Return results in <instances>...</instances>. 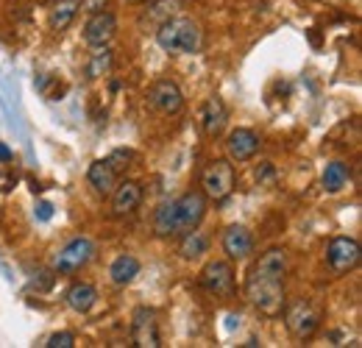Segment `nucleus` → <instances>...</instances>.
Here are the masks:
<instances>
[{"label": "nucleus", "instance_id": "f03ea898", "mask_svg": "<svg viewBox=\"0 0 362 348\" xmlns=\"http://www.w3.org/2000/svg\"><path fill=\"white\" fill-rule=\"evenodd\" d=\"M156 45L165 53H198L204 45V31L189 17H170L156 28Z\"/></svg>", "mask_w": 362, "mask_h": 348}, {"label": "nucleus", "instance_id": "423d86ee", "mask_svg": "<svg viewBox=\"0 0 362 348\" xmlns=\"http://www.w3.org/2000/svg\"><path fill=\"white\" fill-rule=\"evenodd\" d=\"M95 260V243L90 237H73L64 248L56 251L53 257V270L56 273H76L81 267H87Z\"/></svg>", "mask_w": 362, "mask_h": 348}, {"label": "nucleus", "instance_id": "393cba45", "mask_svg": "<svg viewBox=\"0 0 362 348\" xmlns=\"http://www.w3.org/2000/svg\"><path fill=\"white\" fill-rule=\"evenodd\" d=\"M106 159H109V165H112L117 173H123V170L132 165V159H134V151H129V148H117V151H112Z\"/></svg>", "mask_w": 362, "mask_h": 348}, {"label": "nucleus", "instance_id": "7ed1b4c3", "mask_svg": "<svg viewBox=\"0 0 362 348\" xmlns=\"http://www.w3.org/2000/svg\"><path fill=\"white\" fill-rule=\"evenodd\" d=\"M237 187V173L228 159H212L201 173V192L212 204H223Z\"/></svg>", "mask_w": 362, "mask_h": 348}, {"label": "nucleus", "instance_id": "cd10ccee", "mask_svg": "<svg viewBox=\"0 0 362 348\" xmlns=\"http://www.w3.org/2000/svg\"><path fill=\"white\" fill-rule=\"evenodd\" d=\"M106 6H109V0H81V8H84V11H90V14L103 11Z\"/></svg>", "mask_w": 362, "mask_h": 348}, {"label": "nucleus", "instance_id": "39448f33", "mask_svg": "<svg viewBox=\"0 0 362 348\" xmlns=\"http://www.w3.org/2000/svg\"><path fill=\"white\" fill-rule=\"evenodd\" d=\"M284 323H287V332L296 340H310L320 329V312L307 298H298V301H293V304L287 306Z\"/></svg>", "mask_w": 362, "mask_h": 348}, {"label": "nucleus", "instance_id": "5701e85b", "mask_svg": "<svg viewBox=\"0 0 362 348\" xmlns=\"http://www.w3.org/2000/svg\"><path fill=\"white\" fill-rule=\"evenodd\" d=\"M151 3V11H148V20H153V23H165V20H170V17H176L181 8V0H148Z\"/></svg>", "mask_w": 362, "mask_h": 348}, {"label": "nucleus", "instance_id": "0eeeda50", "mask_svg": "<svg viewBox=\"0 0 362 348\" xmlns=\"http://www.w3.org/2000/svg\"><path fill=\"white\" fill-rule=\"evenodd\" d=\"M326 265L334 276H346L360 265V243L354 237H332L326 245Z\"/></svg>", "mask_w": 362, "mask_h": 348}, {"label": "nucleus", "instance_id": "20e7f679", "mask_svg": "<svg viewBox=\"0 0 362 348\" xmlns=\"http://www.w3.org/2000/svg\"><path fill=\"white\" fill-rule=\"evenodd\" d=\"M198 284L218 298H231L234 296V267L228 260H212L206 262L198 273Z\"/></svg>", "mask_w": 362, "mask_h": 348}, {"label": "nucleus", "instance_id": "bb28decb", "mask_svg": "<svg viewBox=\"0 0 362 348\" xmlns=\"http://www.w3.org/2000/svg\"><path fill=\"white\" fill-rule=\"evenodd\" d=\"M254 175H257V181H259V184H262V181H271V178H273V165H271V162H262V165L254 170Z\"/></svg>", "mask_w": 362, "mask_h": 348}, {"label": "nucleus", "instance_id": "a211bd4d", "mask_svg": "<svg viewBox=\"0 0 362 348\" xmlns=\"http://www.w3.org/2000/svg\"><path fill=\"white\" fill-rule=\"evenodd\" d=\"M139 270H142V265H139L134 254H120L109 265V279H112L115 287H126L139 276Z\"/></svg>", "mask_w": 362, "mask_h": 348}, {"label": "nucleus", "instance_id": "a878e982", "mask_svg": "<svg viewBox=\"0 0 362 348\" xmlns=\"http://www.w3.org/2000/svg\"><path fill=\"white\" fill-rule=\"evenodd\" d=\"M47 348H73L76 346V335L73 332H56L47 337Z\"/></svg>", "mask_w": 362, "mask_h": 348}, {"label": "nucleus", "instance_id": "412c9836", "mask_svg": "<svg viewBox=\"0 0 362 348\" xmlns=\"http://www.w3.org/2000/svg\"><path fill=\"white\" fill-rule=\"evenodd\" d=\"M179 254L181 260L192 262V260H201L204 254H209V237L198 228L181 234V243H179Z\"/></svg>", "mask_w": 362, "mask_h": 348}, {"label": "nucleus", "instance_id": "2eb2a0df", "mask_svg": "<svg viewBox=\"0 0 362 348\" xmlns=\"http://www.w3.org/2000/svg\"><path fill=\"white\" fill-rule=\"evenodd\" d=\"M221 245H223V254H226L228 262H243L254 254V234L245 226L234 223L223 231Z\"/></svg>", "mask_w": 362, "mask_h": 348}, {"label": "nucleus", "instance_id": "7c9ffc66", "mask_svg": "<svg viewBox=\"0 0 362 348\" xmlns=\"http://www.w3.org/2000/svg\"><path fill=\"white\" fill-rule=\"evenodd\" d=\"M126 3H148V0H126Z\"/></svg>", "mask_w": 362, "mask_h": 348}, {"label": "nucleus", "instance_id": "ddd939ff", "mask_svg": "<svg viewBox=\"0 0 362 348\" xmlns=\"http://www.w3.org/2000/svg\"><path fill=\"white\" fill-rule=\"evenodd\" d=\"M198 123H201V131H204V137H206V139H218V137L226 131V123H228L226 103H223L218 95L206 98V100H204V106H201Z\"/></svg>", "mask_w": 362, "mask_h": 348}, {"label": "nucleus", "instance_id": "4be33fe9", "mask_svg": "<svg viewBox=\"0 0 362 348\" xmlns=\"http://www.w3.org/2000/svg\"><path fill=\"white\" fill-rule=\"evenodd\" d=\"M78 8H81V0H59L53 8H50V28L59 34V31H64V28H70V23L76 20V14H78Z\"/></svg>", "mask_w": 362, "mask_h": 348}, {"label": "nucleus", "instance_id": "1a4fd4ad", "mask_svg": "<svg viewBox=\"0 0 362 348\" xmlns=\"http://www.w3.org/2000/svg\"><path fill=\"white\" fill-rule=\"evenodd\" d=\"M148 103H151V109H156L159 115L173 117V115H179L181 109H184V95H181V89L176 81L159 79V81H153V84L148 87Z\"/></svg>", "mask_w": 362, "mask_h": 348}, {"label": "nucleus", "instance_id": "b1692460", "mask_svg": "<svg viewBox=\"0 0 362 348\" xmlns=\"http://www.w3.org/2000/svg\"><path fill=\"white\" fill-rule=\"evenodd\" d=\"M112 50H109V45L106 47H95V53H92L90 59V67H87V76L90 79H100V76H106L109 73V67H112Z\"/></svg>", "mask_w": 362, "mask_h": 348}, {"label": "nucleus", "instance_id": "9d476101", "mask_svg": "<svg viewBox=\"0 0 362 348\" xmlns=\"http://www.w3.org/2000/svg\"><path fill=\"white\" fill-rule=\"evenodd\" d=\"M226 159L231 165H243V162H251L257 153H259V148H262V139H259V134L251 129H234L228 131L226 137Z\"/></svg>", "mask_w": 362, "mask_h": 348}, {"label": "nucleus", "instance_id": "f3484780", "mask_svg": "<svg viewBox=\"0 0 362 348\" xmlns=\"http://www.w3.org/2000/svg\"><path fill=\"white\" fill-rule=\"evenodd\" d=\"M153 234L159 240L179 237V218H176V201H165L153 212Z\"/></svg>", "mask_w": 362, "mask_h": 348}, {"label": "nucleus", "instance_id": "6ab92c4d", "mask_svg": "<svg viewBox=\"0 0 362 348\" xmlns=\"http://www.w3.org/2000/svg\"><path fill=\"white\" fill-rule=\"evenodd\" d=\"M351 181V165L343 162V159H334L323 168V175H320V184L326 192H340L346 190V184Z\"/></svg>", "mask_w": 362, "mask_h": 348}, {"label": "nucleus", "instance_id": "9b49d317", "mask_svg": "<svg viewBox=\"0 0 362 348\" xmlns=\"http://www.w3.org/2000/svg\"><path fill=\"white\" fill-rule=\"evenodd\" d=\"M132 340L139 348H159V326H156V312L151 306H136L132 315Z\"/></svg>", "mask_w": 362, "mask_h": 348}, {"label": "nucleus", "instance_id": "dca6fc26", "mask_svg": "<svg viewBox=\"0 0 362 348\" xmlns=\"http://www.w3.org/2000/svg\"><path fill=\"white\" fill-rule=\"evenodd\" d=\"M117 178H120V173L109 165V159H95L90 165V170H87V184H90L92 192L98 198H109L115 184H117Z\"/></svg>", "mask_w": 362, "mask_h": 348}, {"label": "nucleus", "instance_id": "4468645a", "mask_svg": "<svg viewBox=\"0 0 362 348\" xmlns=\"http://www.w3.org/2000/svg\"><path fill=\"white\" fill-rule=\"evenodd\" d=\"M109 198H112V215L115 218H126V215L136 212L139 204H142V184L132 181V178L117 181Z\"/></svg>", "mask_w": 362, "mask_h": 348}, {"label": "nucleus", "instance_id": "c85d7f7f", "mask_svg": "<svg viewBox=\"0 0 362 348\" xmlns=\"http://www.w3.org/2000/svg\"><path fill=\"white\" fill-rule=\"evenodd\" d=\"M11 159H14V153H11V148H8V145H3V142H0V162H3V165H6V162H11Z\"/></svg>", "mask_w": 362, "mask_h": 348}, {"label": "nucleus", "instance_id": "aec40b11", "mask_svg": "<svg viewBox=\"0 0 362 348\" xmlns=\"http://www.w3.org/2000/svg\"><path fill=\"white\" fill-rule=\"evenodd\" d=\"M67 306L73 309V312H78V315H87L92 306L98 304V290L92 287L90 282H76L70 290H67Z\"/></svg>", "mask_w": 362, "mask_h": 348}, {"label": "nucleus", "instance_id": "f257e3e1", "mask_svg": "<svg viewBox=\"0 0 362 348\" xmlns=\"http://www.w3.org/2000/svg\"><path fill=\"white\" fill-rule=\"evenodd\" d=\"M284 276H287V251L268 248L245 273V296L265 318H279L284 312Z\"/></svg>", "mask_w": 362, "mask_h": 348}, {"label": "nucleus", "instance_id": "c756f323", "mask_svg": "<svg viewBox=\"0 0 362 348\" xmlns=\"http://www.w3.org/2000/svg\"><path fill=\"white\" fill-rule=\"evenodd\" d=\"M40 215H42V218H50V204H42V207H40Z\"/></svg>", "mask_w": 362, "mask_h": 348}, {"label": "nucleus", "instance_id": "6e6552de", "mask_svg": "<svg viewBox=\"0 0 362 348\" xmlns=\"http://www.w3.org/2000/svg\"><path fill=\"white\" fill-rule=\"evenodd\" d=\"M206 207H209V201H206V195L201 192V190H189V192H184L181 198H176V218H179V237L181 234H187V231H192V228H198L204 218H206Z\"/></svg>", "mask_w": 362, "mask_h": 348}, {"label": "nucleus", "instance_id": "f8f14e48", "mask_svg": "<svg viewBox=\"0 0 362 348\" xmlns=\"http://www.w3.org/2000/svg\"><path fill=\"white\" fill-rule=\"evenodd\" d=\"M117 34V17L112 11H95L90 14L87 25H84V42L90 47H106Z\"/></svg>", "mask_w": 362, "mask_h": 348}]
</instances>
